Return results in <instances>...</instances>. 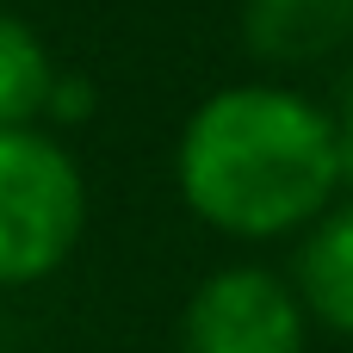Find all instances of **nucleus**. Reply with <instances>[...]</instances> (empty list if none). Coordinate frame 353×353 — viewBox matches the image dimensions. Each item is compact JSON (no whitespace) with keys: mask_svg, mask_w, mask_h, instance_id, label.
Masks as SVG:
<instances>
[{"mask_svg":"<svg viewBox=\"0 0 353 353\" xmlns=\"http://www.w3.org/2000/svg\"><path fill=\"white\" fill-rule=\"evenodd\" d=\"M50 87H56V56H50V43L37 37L31 19H19V12L0 6V130H12V124H43Z\"/></svg>","mask_w":353,"mask_h":353,"instance_id":"nucleus-6","label":"nucleus"},{"mask_svg":"<svg viewBox=\"0 0 353 353\" xmlns=\"http://www.w3.org/2000/svg\"><path fill=\"white\" fill-rule=\"evenodd\" d=\"M329 112H335V149H341V199H353V68H347L341 99Z\"/></svg>","mask_w":353,"mask_h":353,"instance_id":"nucleus-8","label":"nucleus"},{"mask_svg":"<svg viewBox=\"0 0 353 353\" xmlns=\"http://www.w3.org/2000/svg\"><path fill=\"white\" fill-rule=\"evenodd\" d=\"M87 236V174L43 124L0 130V292L43 285Z\"/></svg>","mask_w":353,"mask_h":353,"instance_id":"nucleus-2","label":"nucleus"},{"mask_svg":"<svg viewBox=\"0 0 353 353\" xmlns=\"http://www.w3.org/2000/svg\"><path fill=\"white\" fill-rule=\"evenodd\" d=\"M292 292L310 329L353 341V199H335L298 242H292Z\"/></svg>","mask_w":353,"mask_h":353,"instance_id":"nucleus-5","label":"nucleus"},{"mask_svg":"<svg viewBox=\"0 0 353 353\" xmlns=\"http://www.w3.org/2000/svg\"><path fill=\"white\" fill-rule=\"evenodd\" d=\"M236 31L242 50L273 74L323 68L353 50V0H242Z\"/></svg>","mask_w":353,"mask_h":353,"instance_id":"nucleus-4","label":"nucleus"},{"mask_svg":"<svg viewBox=\"0 0 353 353\" xmlns=\"http://www.w3.org/2000/svg\"><path fill=\"white\" fill-rule=\"evenodd\" d=\"M43 118L50 124H81V118H93V81L87 74H68V68H56V87H50V105H43Z\"/></svg>","mask_w":353,"mask_h":353,"instance_id":"nucleus-7","label":"nucleus"},{"mask_svg":"<svg viewBox=\"0 0 353 353\" xmlns=\"http://www.w3.org/2000/svg\"><path fill=\"white\" fill-rule=\"evenodd\" d=\"M180 353H310V316L279 267L230 261L192 285Z\"/></svg>","mask_w":353,"mask_h":353,"instance_id":"nucleus-3","label":"nucleus"},{"mask_svg":"<svg viewBox=\"0 0 353 353\" xmlns=\"http://www.w3.org/2000/svg\"><path fill=\"white\" fill-rule=\"evenodd\" d=\"M174 192L223 242H298L341 199L335 112L292 81H230L186 112Z\"/></svg>","mask_w":353,"mask_h":353,"instance_id":"nucleus-1","label":"nucleus"}]
</instances>
